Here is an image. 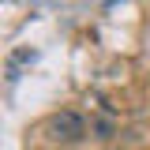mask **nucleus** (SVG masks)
<instances>
[{
    "label": "nucleus",
    "instance_id": "1",
    "mask_svg": "<svg viewBox=\"0 0 150 150\" xmlns=\"http://www.w3.org/2000/svg\"><path fill=\"white\" fill-rule=\"evenodd\" d=\"M45 131H49V139H56V143H79L86 135V120L79 112L64 109V112H53L45 120Z\"/></svg>",
    "mask_w": 150,
    "mask_h": 150
},
{
    "label": "nucleus",
    "instance_id": "2",
    "mask_svg": "<svg viewBox=\"0 0 150 150\" xmlns=\"http://www.w3.org/2000/svg\"><path fill=\"white\" fill-rule=\"evenodd\" d=\"M38 60V49H30V45H23V49H15V53H8V64H4V75H8V83H15L19 71L26 68V64H34Z\"/></svg>",
    "mask_w": 150,
    "mask_h": 150
}]
</instances>
